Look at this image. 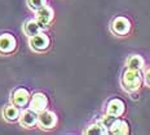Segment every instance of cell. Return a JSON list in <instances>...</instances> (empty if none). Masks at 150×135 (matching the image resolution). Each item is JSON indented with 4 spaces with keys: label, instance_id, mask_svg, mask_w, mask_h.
I'll use <instances>...</instances> for the list:
<instances>
[{
    "label": "cell",
    "instance_id": "1",
    "mask_svg": "<svg viewBox=\"0 0 150 135\" xmlns=\"http://www.w3.org/2000/svg\"><path fill=\"white\" fill-rule=\"evenodd\" d=\"M142 83V76L140 73V70H132V68H128V70L123 73L122 77V84H123L124 89L128 93H133L136 90L140 89Z\"/></svg>",
    "mask_w": 150,
    "mask_h": 135
},
{
    "label": "cell",
    "instance_id": "2",
    "mask_svg": "<svg viewBox=\"0 0 150 135\" xmlns=\"http://www.w3.org/2000/svg\"><path fill=\"white\" fill-rule=\"evenodd\" d=\"M49 44L51 40L44 32H39L38 35L30 37V46L36 52H44L49 48Z\"/></svg>",
    "mask_w": 150,
    "mask_h": 135
},
{
    "label": "cell",
    "instance_id": "3",
    "mask_svg": "<svg viewBox=\"0 0 150 135\" xmlns=\"http://www.w3.org/2000/svg\"><path fill=\"white\" fill-rule=\"evenodd\" d=\"M38 124L42 129H45V130H49V129H53L57 124V117L53 112L48 111V109H44L43 112L39 113V117H38Z\"/></svg>",
    "mask_w": 150,
    "mask_h": 135
},
{
    "label": "cell",
    "instance_id": "4",
    "mask_svg": "<svg viewBox=\"0 0 150 135\" xmlns=\"http://www.w3.org/2000/svg\"><path fill=\"white\" fill-rule=\"evenodd\" d=\"M38 117H39V113L36 111L31 108H27L25 111L21 112V116H20V124L22 125L23 127H34L35 125L38 124Z\"/></svg>",
    "mask_w": 150,
    "mask_h": 135
},
{
    "label": "cell",
    "instance_id": "5",
    "mask_svg": "<svg viewBox=\"0 0 150 135\" xmlns=\"http://www.w3.org/2000/svg\"><path fill=\"white\" fill-rule=\"evenodd\" d=\"M30 99H31V95L29 90L25 89V87L16 89L14 93L12 94V103L18 107H26L27 104H30Z\"/></svg>",
    "mask_w": 150,
    "mask_h": 135
},
{
    "label": "cell",
    "instance_id": "6",
    "mask_svg": "<svg viewBox=\"0 0 150 135\" xmlns=\"http://www.w3.org/2000/svg\"><path fill=\"white\" fill-rule=\"evenodd\" d=\"M48 107V99L43 93H36L30 99V108L36 111L38 113L43 112Z\"/></svg>",
    "mask_w": 150,
    "mask_h": 135
},
{
    "label": "cell",
    "instance_id": "7",
    "mask_svg": "<svg viewBox=\"0 0 150 135\" xmlns=\"http://www.w3.org/2000/svg\"><path fill=\"white\" fill-rule=\"evenodd\" d=\"M16 45H17V41H16L14 36L9 35V34L0 35V53L9 54V53L14 52Z\"/></svg>",
    "mask_w": 150,
    "mask_h": 135
},
{
    "label": "cell",
    "instance_id": "8",
    "mask_svg": "<svg viewBox=\"0 0 150 135\" xmlns=\"http://www.w3.org/2000/svg\"><path fill=\"white\" fill-rule=\"evenodd\" d=\"M131 29V23L127 18L124 17H117L111 23V30L117 35H126Z\"/></svg>",
    "mask_w": 150,
    "mask_h": 135
},
{
    "label": "cell",
    "instance_id": "9",
    "mask_svg": "<svg viewBox=\"0 0 150 135\" xmlns=\"http://www.w3.org/2000/svg\"><path fill=\"white\" fill-rule=\"evenodd\" d=\"M35 20L39 22L42 26H48V24L51 23V21L53 20V10H52V8H49L48 5H44V7L39 8L36 10Z\"/></svg>",
    "mask_w": 150,
    "mask_h": 135
},
{
    "label": "cell",
    "instance_id": "10",
    "mask_svg": "<svg viewBox=\"0 0 150 135\" xmlns=\"http://www.w3.org/2000/svg\"><path fill=\"white\" fill-rule=\"evenodd\" d=\"M124 106L123 100L120 99H112L109 102L108 104V109H106V113L111 115V116H115V117H120L124 113Z\"/></svg>",
    "mask_w": 150,
    "mask_h": 135
},
{
    "label": "cell",
    "instance_id": "11",
    "mask_svg": "<svg viewBox=\"0 0 150 135\" xmlns=\"http://www.w3.org/2000/svg\"><path fill=\"white\" fill-rule=\"evenodd\" d=\"M109 133L115 134V135H126L129 133V129H128V124L124 120H120L119 117L117 118L112 125L109 129Z\"/></svg>",
    "mask_w": 150,
    "mask_h": 135
},
{
    "label": "cell",
    "instance_id": "12",
    "mask_svg": "<svg viewBox=\"0 0 150 135\" xmlns=\"http://www.w3.org/2000/svg\"><path fill=\"white\" fill-rule=\"evenodd\" d=\"M42 27L43 26L36 20H30L26 22V24H25V27H23V31L29 37H33V36L38 35L39 32H42Z\"/></svg>",
    "mask_w": 150,
    "mask_h": 135
},
{
    "label": "cell",
    "instance_id": "13",
    "mask_svg": "<svg viewBox=\"0 0 150 135\" xmlns=\"http://www.w3.org/2000/svg\"><path fill=\"white\" fill-rule=\"evenodd\" d=\"M20 116H21V111H20V107H18V106L11 104V106L5 107L4 117H5V120H7V121L14 122V121L20 120Z\"/></svg>",
    "mask_w": 150,
    "mask_h": 135
},
{
    "label": "cell",
    "instance_id": "14",
    "mask_svg": "<svg viewBox=\"0 0 150 135\" xmlns=\"http://www.w3.org/2000/svg\"><path fill=\"white\" fill-rule=\"evenodd\" d=\"M128 68H132V70H141L144 67V59L140 55H131L126 62Z\"/></svg>",
    "mask_w": 150,
    "mask_h": 135
},
{
    "label": "cell",
    "instance_id": "15",
    "mask_svg": "<svg viewBox=\"0 0 150 135\" xmlns=\"http://www.w3.org/2000/svg\"><path fill=\"white\" fill-rule=\"evenodd\" d=\"M109 130L106 129L101 122H97V124H93L86 130V134L88 135H102V134H108Z\"/></svg>",
    "mask_w": 150,
    "mask_h": 135
},
{
    "label": "cell",
    "instance_id": "16",
    "mask_svg": "<svg viewBox=\"0 0 150 135\" xmlns=\"http://www.w3.org/2000/svg\"><path fill=\"white\" fill-rule=\"evenodd\" d=\"M117 118H118V117H115V116H111V115L106 113V116H104V117L101 118V121H100V122H101V124L104 125V126L109 130V129H110V126L112 125V122L117 120Z\"/></svg>",
    "mask_w": 150,
    "mask_h": 135
},
{
    "label": "cell",
    "instance_id": "17",
    "mask_svg": "<svg viewBox=\"0 0 150 135\" xmlns=\"http://www.w3.org/2000/svg\"><path fill=\"white\" fill-rule=\"evenodd\" d=\"M29 5L31 9H34V10H38L39 8L44 7L47 5V0H29Z\"/></svg>",
    "mask_w": 150,
    "mask_h": 135
},
{
    "label": "cell",
    "instance_id": "18",
    "mask_svg": "<svg viewBox=\"0 0 150 135\" xmlns=\"http://www.w3.org/2000/svg\"><path fill=\"white\" fill-rule=\"evenodd\" d=\"M144 78H145V83L148 84V85H150V68L149 70H146L145 75H144Z\"/></svg>",
    "mask_w": 150,
    "mask_h": 135
}]
</instances>
